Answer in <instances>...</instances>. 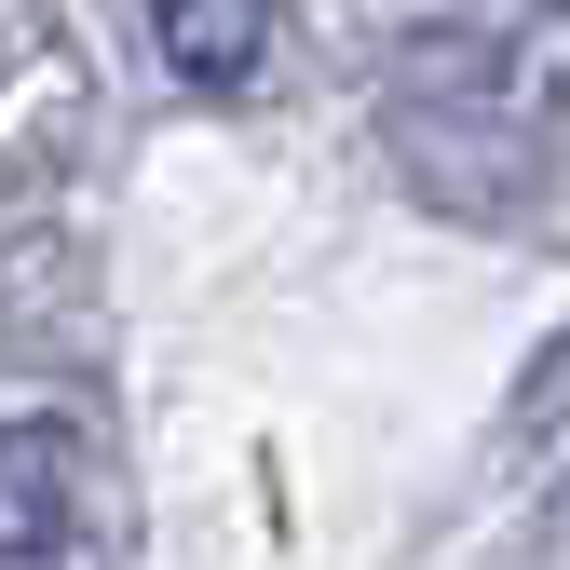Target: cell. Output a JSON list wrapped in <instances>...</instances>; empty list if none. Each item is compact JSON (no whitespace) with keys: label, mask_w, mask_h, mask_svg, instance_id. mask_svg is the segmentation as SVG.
<instances>
[{"label":"cell","mask_w":570,"mask_h":570,"mask_svg":"<svg viewBox=\"0 0 570 570\" xmlns=\"http://www.w3.org/2000/svg\"><path fill=\"white\" fill-rule=\"evenodd\" d=\"M150 28H164V55H177V82L232 96L245 68H258V41H272V0H150Z\"/></svg>","instance_id":"2"},{"label":"cell","mask_w":570,"mask_h":570,"mask_svg":"<svg viewBox=\"0 0 570 570\" xmlns=\"http://www.w3.org/2000/svg\"><path fill=\"white\" fill-rule=\"evenodd\" d=\"M55 543H68V435L55 421H14L0 435V557L55 570Z\"/></svg>","instance_id":"1"}]
</instances>
